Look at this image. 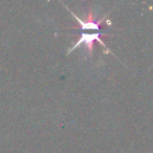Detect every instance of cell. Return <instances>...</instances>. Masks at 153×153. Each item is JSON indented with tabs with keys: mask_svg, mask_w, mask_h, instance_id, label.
Returning <instances> with one entry per match:
<instances>
[{
	"mask_svg": "<svg viewBox=\"0 0 153 153\" xmlns=\"http://www.w3.org/2000/svg\"><path fill=\"white\" fill-rule=\"evenodd\" d=\"M101 35H102V33H101V32L94 33V34H82L81 37H80V39L76 42V44L69 48L67 55H69L70 53H72V51H74L76 47H79L80 45H82V44L84 45V48L88 51V53H89V55H92V51H94V43H96V41H98L101 45H103V46L106 48V51H108V48H107L106 45H105V43L103 42V40L101 39Z\"/></svg>",
	"mask_w": 153,
	"mask_h": 153,
	"instance_id": "1",
	"label": "cell"
},
{
	"mask_svg": "<svg viewBox=\"0 0 153 153\" xmlns=\"http://www.w3.org/2000/svg\"><path fill=\"white\" fill-rule=\"evenodd\" d=\"M70 13L74 15V19L78 21V23H79L80 28H81V30H96V32H101V25H102V23L104 22L105 17L107 16V15L104 16V17L101 18L100 20H97L96 18H94V16L92 15L91 12H89V13H88V15H87V17H86V20H85V21H83V20L80 19V18L78 17L76 15H74L72 12H70Z\"/></svg>",
	"mask_w": 153,
	"mask_h": 153,
	"instance_id": "2",
	"label": "cell"
}]
</instances>
